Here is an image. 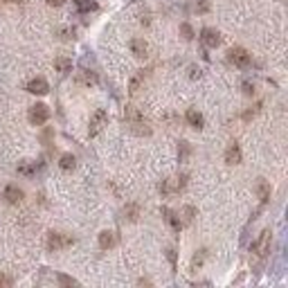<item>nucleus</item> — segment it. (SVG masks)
<instances>
[{
    "label": "nucleus",
    "mask_w": 288,
    "mask_h": 288,
    "mask_svg": "<svg viewBox=\"0 0 288 288\" xmlns=\"http://www.w3.org/2000/svg\"><path fill=\"white\" fill-rule=\"evenodd\" d=\"M117 246V234L111 232V230H104L99 234V248L101 250H111V248Z\"/></svg>",
    "instance_id": "obj_10"
},
{
    "label": "nucleus",
    "mask_w": 288,
    "mask_h": 288,
    "mask_svg": "<svg viewBox=\"0 0 288 288\" xmlns=\"http://www.w3.org/2000/svg\"><path fill=\"white\" fill-rule=\"evenodd\" d=\"M196 9H198V12H207V9H210V5H207L205 0H198V2H196Z\"/></svg>",
    "instance_id": "obj_25"
},
{
    "label": "nucleus",
    "mask_w": 288,
    "mask_h": 288,
    "mask_svg": "<svg viewBox=\"0 0 288 288\" xmlns=\"http://www.w3.org/2000/svg\"><path fill=\"white\" fill-rule=\"evenodd\" d=\"M75 165H77V160H75V155H72V153H63V155H61L59 167L63 171H72V169H75Z\"/></svg>",
    "instance_id": "obj_15"
},
{
    "label": "nucleus",
    "mask_w": 288,
    "mask_h": 288,
    "mask_svg": "<svg viewBox=\"0 0 288 288\" xmlns=\"http://www.w3.org/2000/svg\"><path fill=\"white\" fill-rule=\"evenodd\" d=\"M75 5H77V9H79V12H95V9H97V2H95V0H75Z\"/></svg>",
    "instance_id": "obj_18"
},
{
    "label": "nucleus",
    "mask_w": 288,
    "mask_h": 288,
    "mask_svg": "<svg viewBox=\"0 0 288 288\" xmlns=\"http://www.w3.org/2000/svg\"><path fill=\"white\" fill-rule=\"evenodd\" d=\"M254 192H257V196H259L261 203H268V200H270V185H268V180H264V178H259L257 180Z\"/></svg>",
    "instance_id": "obj_11"
},
{
    "label": "nucleus",
    "mask_w": 288,
    "mask_h": 288,
    "mask_svg": "<svg viewBox=\"0 0 288 288\" xmlns=\"http://www.w3.org/2000/svg\"><path fill=\"white\" fill-rule=\"evenodd\" d=\"M18 173H23V176H32V173H34V162L23 160V162L18 165Z\"/></svg>",
    "instance_id": "obj_20"
},
{
    "label": "nucleus",
    "mask_w": 288,
    "mask_h": 288,
    "mask_svg": "<svg viewBox=\"0 0 288 288\" xmlns=\"http://www.w3.org/2000/svg\"><path fill=\"white\" fill-rule=\"evenodd\" d=\"M79 81H86V83H95V81H97V79H95L93 75H81V77H79Z\"/></svg>",
    "instance_id": "obj_26"
},
{
    "label": "nucleus",
    "mask_w": 288,
    "mask_h": 288,
    "mask_svg": "<svg viewBox=\"0 0 288 288\" xmlns=\"http://www.w3.org/2000/svg\"><path fill=\"white\" fill-rule=\"evenodd\" d=\"M108 124V113L104 111V108H99V111L93 113V117H90V126H88V135L95 137L99 135L101 131H104V126Z\"/></svg>",
    "instance_id": "obj_2"
},
{
    "label": "nucleus",
    "mask_w": 288,
    "mask_h": 288,
    "mask_svg": "<svg viewBox=\"0 0 288 288\" xmlns=\"http://www.w3.org/2000/svg\"><path fill=\"white\" fill-rule=\"evenodd\" d=\"M185 117H187V122L192 124L194 129H203V124H205V117H203L198 111H194V108H192V111H187V115H185Z\"/></svg>",
    "instance_id": "obj_14"
},
{
    "label": "nucleus",
    "mask_w": 288,
    "mask_h": 288,
    "mask_svg": "<svg viewBox=\"0 0 288 288\" xmlns=\"http://www.w3.org/2000/svg\"><path fill=\"white\" fill-rule=\"evenodd\" d=\"M200 43L205 47H216L221 43V34L216 30H212V27H205V30L200 32Z\"/></svg>",
    "instance_id": "obj_7"
},
{
    "label": "nucleus",
    "mask_w": 288,
    "mask_h": 288,
    "mask_svg": "<svg viewBox=\"0 0 288 288\" xmlns=\"http://www.w3.org/2000/svg\"><path fill=\"white\" fill-rule=\"evenodd\" d=\"M131 52L135 54L137 59H144L147 52H149L147 41H144V38H133V41H131Z\"/></svg>",
    "instance_id": "obj_12"
},
{
    "label": "nucleus",
    "mask_w": 288,
    "mask_h": 288,
    "mask_svg": "<svg viewBox=\"0 0 288 288\" xmlns=\"http://www.w3.org/2000/svg\"><path fill=\"white\" fill-rule=\"evenodd\" d=\"M180 149H182V160H185L189 155V144L187 142H180Z\"/></svg>",
    "instance_id": "obj_27"
},
{
    "label": "nucleus",
    "mask_w": 288,
    "mask_h": 288,
    "mask_svg": "<svg viewBox=\"0 0 288 288\" xmlns=\"http://www.w3.org/2000/svg\"><path fill=\"white\" fill-rule=\"evenodd\" d=\"M57 279H59L61 286H79V282L72 279V277H68V275H57Z\"/></svg>",
    "instance_id": "obj_22"
},
{
    "label": "nucleus",
    "mask_w": 288,
    "mask_h": 288,
    "mask_svg": "<svg viewBox=\"0 0 288 288\" xmlns=\"http://www.w3.org/2000/svg\"><path fill=\"white\" fill-rule=\"evenodd\" d=\"M45 2H47L50 7H61V5L65 2V0H45Z\"/></svg>",
    "instance_id": "obj_30"
},
{
    "label": "nucleus",
    "mask_w": 288,
    "mask_h": 288,
    "mask_svg": "<svg viewBox=\"0 0 288 288\" xmlns=\"http://www.w3.org/2000/svg\"><path fill=\"white\" fill-rule=\"evenodd\" d=\"M72 239L70 236H63V234H57V232H50V236H47V250H52V252H57V250H61V248L70 246Z\"/></svg>",
    "instance_id": "obj_6"
},
{
    "label": "nucleus",
    "mask_w": 288,
    "mask_h": 288,
    "mask_svg": "<svg viewBox=\"0 0 288 288\" xmlns=\"http://www.w3.org/2000/svg\"><path fill=\"white\" fill-rule=\"evenodd\" d=\"M228 59L232 61L236 68H241V70H246L248 65H250V54H248L246 47H232L228 52Z\"/></svg>",
    "instance_id": "obj_4"
},
{
    "label": "nucleus",
    "mask_w": 288,
    "mask_h": 288,
    "mask_svg": "<svg viewBox=\"0 0 288 288\" xmlns=\"http://www.w3.org/2000/svg\"><path fill=\"white\" fill-rule=\"evenodd\" d=\"M182 214H185V223H192V221H194L196 210H194V207H185V210H182Z\"/></svg>",
    "instance_id": "obj_24"
},
{
    "label": "nucleus",
    "mask_w": 288,
    "mask_h": 288,
    "mask_svg": "<svg viewBox=\"0 0 288 288\" xmlns=\"http://www.w3.org/2000/svg\"><path fill=\"white\" fill-rule=\"evenodd\" d=\"M252 83H250V81H243V93H246V95H252Z\"/></svg>",
    "instance_id": "obj_28"
},
{
    "label": "nucleus",
    "mask_w": 288,
    "mask_h": 288,
    "mask_svg": "<svg viewBox=\"0 0 288 288\" xmlns=\"http://www.w3.org/2000/svg\"><path fill=\"white\" fill-rule=\"evenodd\" d=\"M270 230H264L261 234H259V239L252 243V252L257 254V257H266V254L270 252Z\"/></svg>",
    "instance_id": "obj_5"
},
{
    "label": "nucleus",
    "mask_w": 288,
    "mask_h": 288,
    "mask_svg": "<svg viewBox=\"0 0 288 288\" xmlns=\"http://www.w3.org/2000/svg\"><path fill=\"white\" fill-rule=\"evenodd\" d=\"M203 261H205V250H200V252L194 254V259H192V270H196L198 266H203Z\"/></svg>",
    "instance_id": "obj_21"
},
{
    "label": "nucleus",
    "mask_w": 288,
    "mask_h": 288,
    "mask_svg": "<svg viewBox=\"0 0 288 288\" xmlns=\"http://www.w3.org/2000/svg\"><path fill=\"white\" fill-rule=\"evenodd\" d=\"M2 198L9 203V205H18L23 200V189H18L16 185H7L5 192H2Z\"/></svg>",
    "instance_id": "obj_8"
},
{
    "label": "nucleus",
    "mask_w": 288,
    "mask_h": 288,
    "mask_svg": "<svg viewBox=\"0 0 288 288\" xmlns=\"http://www.w3.org/2000/svg\"><path fill=\"white\" fill-rule=\"evenodd\" d=\"M180 32H182V36H185L187 41H192V38H194V30H192L187 23H182V25H180Z\"/></svg>",
    "instance_id": "obj_23"
},
{
    "label": "nucleus",
    "mask_w": 288,
    "mask_h": 288,
    "mask_svg": "<svg viewBox=\"0 0 288 288\" xmlns=\"http://www.w3.org/2000/svg\"><path fill=\"white\" fill-rule=\"evenodd\" d=\"M47 90H50V83L43 77H36V79H32L27 83V93H32V95H47Z\"/></svg>",
    "instance_id": "obj_9"
},
{
    "label": "nucleus",
    "mask_w": 288,
    "mask_h": 288,
    "mask_svg": "<svg viewBox=\"0 0 288 288\" xmlns=\"http://www.w3.org/2000/svg\"><path fill=\"white\" fill-rule=\"evenodd\" d=\"M27 119H30L34 126H41V124H45L47 119H50V108H47L45 104H34V106H30V111H27Z\"/></svg>",
    "instance_id": "obj_3"
},
{
    "label": "nucleus",
    "mask_w": 288,
    "mask_h": 288,
    "mask_svg": "<svg viewBox=\"0 0 288 288\" xmlns=\"http://www.w3.org/2000/svg\"><path fill=\"white\" fill-rule=\"evenodd\" d=\"M124 122H126V126H129L133 133H137V135H149V133H151L149 122L144 119V115H142L135 106H126V111H124Z\"/></svg>",
    "instance_id": "obj_1"
},
{
    "label": "nucleus",
    "mask_w": 288,
    "mask_h": 288,
    "mask_svg": "<svg viewBox=\"0 0 288 288\" xmlns=\"http://www.w3.org/2000/svg\"><path fill=\"white\" fill-rule=\"evenodd\" d=\"M225 162L228 165H239L241 162V149H239V144H230L225 149Z\"/></svg>",
    "instance_id": "obj_13"
},
{
    "label": "nucleus",
    "mask_w": 288,
    "mask_h": 288,
    "mask_svg": "<svg viewBox=\"0 0 288 288\" xmlns=\"http://www.w3.org/2000/svg\"><path fill=\"white\" fill-rule=\"evenodd\" d=\"M54 68H57V72H61V75H68V72L72 70V61L65 59V57H61V59L54 61Z\"/></svg>",
    "instance_id": "obj_17"
},
{
    "label": "nucleus",
    "mask_w": 288,
    "mask_h": 288,
    "mask_svg": "<svg viewBox=\"0 0 288 288\" xmlns=\"http://www.w3.org/2000/svg\"><path fill=\"white\" fill-rule=\"evenodd\" d=\"M0 286H12V279L5 275H0Z\"/></svg>",
    "instance_id": "obj_29"
},
{
    "label": "nucleus",
    "mask_w": 288,
    "mask_h": 288,
    "mask_svg": "<svg viewBox=\"0 0 288 288\" xmlns=\"http://www.w3.org/2000/svg\"><path fill=\"white\" fill-rule=\"evenodd\" d=\"M137 214H140V207L137 205H126L124 207V221H137Z\"/></svg>",
    "instance_id": "obj_19"
},
{
    "label": "nucleus",
    "mask_w": 288,
    "mask_h": 288,
    "mask_svg": "<svg viewBox=\"0 0 288 288\" xmlns=\"http://www.w3.org/2000/svg\"><path fill=\"white\" fill-rule=\"evenodd\" d=\"M165 218H167V223H169L171 228L176 230V232L182 228V221H180V216H178L176 212H171V210H165Z\"/></svg>",
    "instance_id": "obj_16"
}]
</instances>
